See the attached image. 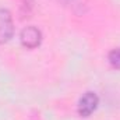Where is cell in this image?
Segmentation results:
<instances>
[{
  "label": "cell",
  "instance_id": "obj_1",
  "mask_svg": "<svg viewBox=\"0 0 120 120\" xmlns=\"http://www.w3.org/2000/svg\"><path fill=\"white\" fill-rule=\"evenodd\" d=\"M99 105V96L94 91H87L78 101L77 110L81 117H88L91 116Z\"/></svg>",
  "mask_w": 120,
  "mask_h": 120
},
{
  "label": "cell",
  "instance_id": "obj_2",
  "mask_svg": "<svg viewBox=\"0 0 120 120\" xmlns=\"http://www.w3.org/2000/svg\"><path fill=\"white\" fill-rule=\"evenodd\" d=\"M14 34V22L7 8H0V45L7 43Z\"/></svg>",
  "mask_w": 120,
  "mask_h": 120
},
{
  "label": "cell",
  "instance_id": "obj_3",
  "mask_svg": "<svg viewBox=\"0 0 120 120\" xmlns=\"http://www.w3.org/2000/svg\"><path fill=\"white\" fill-rule=\"evenodd\" d=\"M20 41L21 45L27 49H35L41 45L42 42V32L34 25H28L20 34Z\"/></svg>",
  "mask_w": 120,
  "mask_h": 120
},
{
  "label": "cell",
  "instance_id": "obj_4",
  "mask_svg": "<svg viewBox=\"0 0 120 120\" xmlns=\"http://www.w3.org/2000/svg\"><path fill=\"white\" fill-rule=\"evenodd\" d=\"M108 59H109V63H110L112 67L120 70V48H116V49L110 50Z\"/></svg>",
  "mask_w": 120,
  "mask_h": 120
}]
</instances>
